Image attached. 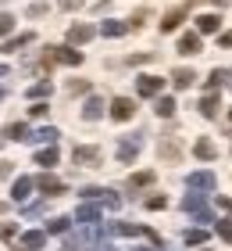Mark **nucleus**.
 I'll return each instance as SVG.
<instances>
[{
	"instance_id": "1",
	"label": "nucleus",
	"mask_w": 232,
	"mask_h": 251,
	"mask_svg": "<svg viewBox=\"0 0 232 251\" xmlns=\"http://www.w3.org/2000/svg\"><path fill=\"white\" fill-rule=\"evenodd\" d=\"M43 65H83V54L72 50V47H46Z\"/></svg>"
},
{
	"instance_id": "2",
	"label": "nucleus",
	"mask_w": 232,
	"mask_h": 251,
	"mask_svg": "<svg viewBox=\"0 0 232 251\" xmlns=\"http://www.w3.org/2000/svg\"><path fill=\"white\" fill-rule=\"evenodd\" d=\"M182 208L190 212L196 223H214V215L207 212V204H204V194H186V198H182Z\"/></svg>"
},
{
	"instance_id": "3",
	"label": "nucleus",
	"mask_w": 232,
	"mask_h": 251,
	"mask_svg": "<svg viewBox=\"0 0 232 251\" xmlns=\"http://www.w3.org/2000/svg\"><path fill=\"white\" fill-rule=\"evenodd\" d=\"M72 162L93 169V165L104 162V151H100V147H89V144H75V147H72Z\"/></svg>"
},
{
	"instance_id": "4",
	"label": "nucleus",
	"mask_w": 232,
	"mask_h": 251,
	"mask_svg": "<svg viewBox=\"0 0 232 251\" xmlns=\"http://www.w3.org/2000/svg\"><path fill=\"white\" fill-rule=\"evenodd\" d=\"M157 154L165 158L168 165H179V162H182V147H179V136H175V133L161 136V144H157Z\"/></svg>"
},
{
	"instance_id": "5",
	"label": "nucleus",
	"mask_w": 232,
	"mask_h": 251,
	"mask_svg": "<svg viewBox=\"0 0 232 251\" xmlns=\"http://www.w3.org/2000/svg\"><path fill=\"white\" fill-rule=\"evenodd\" d=\"M83 198L86 201H100V204H107V208H122V198L114 190H107V187H83Z\"/></svg>"
},
{
	"instance_id": "6",
	"label": "nucleus",
	"mask_w": 232,
	"mask_h": 251,
	"mask_svg": "<svg viewBox=\"0 0 232 251\" xmlns=\"http://www.w3.org/2000/svg\"><path fill=\"white\" fill-rule=\"evenodd\" d=\"M186 187H190V190H214L218 187V176L211 173V169H200V173H190Z\"/></svg>"
},
{
	"instance_id": "7",
	"label": "nucleus",
	"mask_w": 232,
	"mask_h": 251,
	"mask_svg": "<svg viewBox=\"0 0 232 251\" xmlns=\"http://www.w3.org/2000/svg\"><path fill=\"white\" fill-rule=\"evenodd\" d=\"M132 115H136V104H132L129 97H114L111 100V119L114 122H129Z\"/></svg>"
},
{
	"instance_id": "8",
	"label": "nucleus",
	"mask_w": 232,
	"mask_h": 251,
	"mask_svg": "<svg viewBox=\"0 0 232 251\" xmlns=\"http://www.w3.org/2000/svg\"><path fill=\"white\" fill-rule=\"evenodd\" d=\"M161 86H165V79H161V75H139V79H136L139 97H157Z\"/></svg>"
},
{
	"instance_id": "9",
	"label": "nucleus",
	"mask_w": 232,
	"mask_h": 251,
	"mask_svg": "<svg viewBox=\"0 0 232 251\" xmlns=\"http://www.w3.org/2000/svg\"><path fill=\"white\" fill-rule=\"evenodd\" d=\"M93 36H97V29H93V25H83V22H79V25L68 29V47H83V43H89Z\"/></svg>"
},
{
	"instance_id": "10",
	"label": "nucleus",
	"mask_w": 232,
	"mask_h": 251,
	"mask_svg": "<svg viewBox=\"0 0 232 251\" xmlns=\"http://www.w3.org/2000/svg\"><path fill=\"white\" fill-rule=\"evenodd\" d=\"M18 248H21V251H40V248H46V230H29V233H21Z\"/></svg>"
},
{
	"instance_id": "11",
	"label": "nucleus",
	"mask_w": 232,
	"mask_h": 251,
	"mask_svg": "<svg viewBox=\"0 0 232 251\" xmlns=\"http://www.w3.org/2000/svg\"><path fill=\"white\" fill-rule=\"evenodd\" d=\"M139 147H143L139 140H129V136H125V140L118 144V162H122V165H132L136 158H139Z\"/></svg>"
},
{
	"instance_id": "12",
	"label": "nucleus",
	"mask_w": 232,
	"mask_h": 251,
	"mask_svg": "<svg viewBox=\"0 0 232 251\" xmlns=\"http://www.w3.org/2000/svg\"><path fill=\"white\" fill-rule=\"evenodd\" d=\"M190 15V7H175V11H168L165 18H161V32H175L182 25V18Z\"/></svg>"
},
{
	"instance_id": "13",
	"label": "nucleus",
	"mask_w": 232,
	"mask_h": 251,
	"mask_svg": "<svg viewBox=\"0 0 232 251\" xmlns=\"http://www.w3.org/2000/svg\"><path fill=\"white\" fill-rule=\"evenodd\" d=\"M32 187H40L43 194H64V183L57 176H50V173H43L40 179H32Z\"/></svg>"
},
{
	"instance_id": "14",
	"label": "nucleus",
	"mask_w": 232,
	"mask_h": 251,
	"mask_svg": "<svg viewBox=\"0 0 232 251\" xmlns=\"http://www.w3.org/2000/svg\"><path fill=\"white\" fill-rule=\"evenodd\" d=\"M104 97H86V108H83V119L86 122H97V119H104Z\"/></svg>"
},
{
	"instance_id": "15",
	"label": "nucleus",
	"mask_w": 232,
	"mask_h": 251,
	"mask_svg": "<svg viewBox=\"0 0 232 251\" xmlns=\"http://www.w3.org/2000/svg\"><path fill=\"white\" fill-rule=\"evenodd\" d=\"M193 154L200 158V162H214V158H218V147L207 140V136H200V140L193 144Z\"/></svg>"
},
{
	"instance_id": "16",
	"label": "nucleus",
	"mask_w": 232,
	"mask_h": 251,
	"mask_svg": "<svg viewBox=\"0 0 232 251\" xmlns=\"http://www.w3.org/2000/svg\"><path fill=\"white\" fill-rule=\"evenodd\" d=\"M175 50L179 54H200V32H182Z\"/></svg>"
},
{
	"instance_id": "17",
	"label": "nucleus",
	"mask_w": 232,
	"mask_h": 251,
	"mask_svg": "<svg viewBox=\"0 0 232 251\" xmlns=\"http://www.w3.org/2000/svg\"><path fill=\"white\" fill-rule=\"evenodd\" d=\"M29 194H32V179H29V176H18V179H15V187H11V201L21 204V201L29 198Z\"/></svg>"
},
{
	"instance_id": "18",
	"label": "nucleus",
	"mask_w": 232,
	"mask_h": 251,
	"mask_svg": "<svg viewBox=\"0 0 232 251\" xmlns=\"http://www.w3.org/2000/svg\"><path fill=\"white\" fill-rule=\"evenodd\" d=\"M100 204H83V208H75V219L72 223H83V226H89V223H97L100 219Z\"/></svg>"
},
{
	"instance_id": "19",
	"label": "nucleus",
	"mask_w": 232,
	"mask_h": 251,
	"mask_svg": "<svg viewBox=\"0 0 232 251\" xmlns=\"http://www.w3.org/2000/svg\"><path fill=\"white\" fill-rule=\"evenodd\" d=\"M175 97H165V94H157V100H154V111H157V119H171L175 115Z\"/></svg>"
},
{
	"instance_id": "20",
	"label": "nucleus",
	"mask_w": 232,
	"mask_h": 251,
	"mask_svg": "<svg viewBox=\"0 0 232 251\" xmlns=\"http://www.w3.org/2000/svg\"><path fill=\"white\" fill-rule=\"evenodd\" d=\"M100 32H104V36H125V32H129V22L107 18V22H100Z\"/></svg>"
},
{
	"instance_id": "21",
	"label": "nucleus",
	"mask_w": 232,
	"mask_h": 251,
	"mask_svg": "<svg viewBox=\"0 0 232 251\" xmlns=\"http://www.w3.org/2000/svg\"><path fill=\"white\" fill-rule=\"evenodd\" d=\"M29 43H36V32H21V36H11V40L4 43V50H7V54H18L21 47H29Z\"/></svg>"
},
{
	"instance_id": "22",
	"label": "nucleus",
	"mask_w": 232,
	"mask_h": 251,
	"mask_svg": "<svg viewBox=\"0 0 232 251\" xmlns=\"http://www.w3.org/2000/svg\"><path fill=\"white\" fill-rule=\"evenodd\" d=\"M171 83H175L179 90H190L196 83V72L193 68H175V72H171Z\"/></svg>"
},
{
	"instance_id": "23",
	"label": "nucleus",
	"mask_w": 232,
	"mask_h": 251,
	"mask_svg": "<svg viewBox=\"0 0 232 251\" xmlns=\"http://www.w3.org/2000/svg\"><path fill=\"white\" fill-rule=\"evenodd\" d=\"M157 179V173L154 169H143V173H136V176H129V190H143V187H150Z\"/></svg>"
},
{
	"instance_id": "24",
	"label": "nucleus",
	"mask_w": 232,
	"mask_h": 251,
	"mask_svg": "<svg viewBox=\"0 0 232 251\" xmlns=\"http://www.w3.org/2000/svg\"><path fill=\"white\" fill-rule=\"evenodd\" d=\"M218 108H222V104H218V94H214V90H207V97L200 100V115H204V119H214Z\"/></svg>"
},
{
	"instance_id": "25",
	"label": "nucleus",
	"mask_w": 232,
	"mask_h": 251,
	"mask_svg": "<svg viewBox=\"0 0 232 251\" xmlns=\"http://www.w3.org/2000/svg\"><path fill=\"white\" fill-rule=\"evenodd\" d=\"M36 165H43V169L57 165V147H54V144H46L43 151H36Z\"/></svg>"
},
{
	"instance_id": "26",
	"label": "nucleus",
	"mask_w": 232,
	"mask_h": 251,
	"mask_svg": "<svg viewBox=\"0 0 232 251\" xmlns=\"http://www.w3.org/2000/svg\"><path fill=\"white\" fill-rule=\"evenodd\" d=\"M57 136H61V133H57L54 126H43V129H36L29 140H36V144H57Z\"/></svg>"
},
{
	"instance_id": "27",
	"label": "nucleus",
	"mask_w": 232,
	"mask_h": 251,
	"mask_svg": "<svg viewBox=\"0 0 232 251\" xmlns=\"http://www.w3.org/2000/svg\"><path fill=\"white\" fill-rule=\"evenodd\" d=\"M218 25H222L218 15H200L196 18V32H218Z\"/></svg>"
},
{
	"instance_id": "28",
	"label": "nucleus",
	"mask_w": 232,
	"mask_h": 251,
	"mask_svg": "<svg viewBox=\"0 0 232 251\" xmlns=\"http://www.w3.org/2000/svg\"><path fill=\"white\" fill-rule=\"evenodd\" d=\"M4 136H7V140H29V126L25 122H11Z\"/></svg>"
},
{
	"instance_id": "29",
	"label": "nucleus",
	"mask_w": 232,
	"mask_h": 251,
	"mask_svg": "<svg viewBox=\"0 0 232 251\" xmlns=\"http://www.w3.org/2000/svg\"><path fill=\"white\" fill-rule=\"evenodd\" d=\"M68 226H72L68 215H54V219L46 223V233H68Z\"/></svg>"
},
{
	"instance_id": "30",
	"label": "nucleus",
	"mask_w": 232,
	"mask_h": 251,
	"mask_svg": "<svg viewBox=\"0 0 232 251\" xmlns=\"http://www.w3.org/2000/svg\"><path fill=\"white\" fill-rule=\"evenodd\" d=\"M225 75H229V68H214V72L207 75V90H222V83H225Z\"/></svg>"
},
{
	"instance_id": "31",
	"label": "nucleus",
	"mask_w": 232,
	"mask_h": 251,
	"mask_svg": "<svg viewBox=\"0 0 232 251\" xmlns=\"http://www.w3.org/2000/svg\"><path fill=\"white\" fill-rule=\"evenodd\" d=\"M207 241V230H200V226H196V230H186V244H193V248H200Z\"/></svg>"
},
{
	"instance_id": "32",
	"label": "nucleus",
	"mask_w": 232,
	"mask_h": 251,
	"mask_svg": "<svg viewBox=\"0 0 232 251\" xmlns=\"http://www.w3.org/2000/svg\"><path fill=\"white\" fill-rule=\"evenodd\" d=\"M29 97H32V100L50 97V83H36V86H29Z\"/></svg>"
},
{
	"instance_id": "33",
	"label": "nucleus",
	"mask_w": 232,
	"mask_h": 251,
	"mask_svg": "<svg viewBox=\"0 0 232 251\" xmlns=\"http://www.w3.org/2000/svg\"><path fill=\"white\" fill-rule=\"evenodd\" d=\"M15 22H18L15 15H7V11H0V36H7V32L15 29Z\"/></svg>"
},
{
	"instance_id": "34",
	"label": "nucleus",
	"mask_w": 232,
	"mask_h": 251,
	"mask_svg": "<svg viewBox=\"0 0 232 251\" xmlns=\"http://www.w3.org/2000/svg\"><path fill=\"white\" fill-rule=\"evenodd\" d=\"M218 237L232 244V219H218Z\"/></svg>"
},
{
	"instance_id": "35",
	"label": "nucleus",
	"mask_w": 232,
	"mask_h": 251,
	"mask_svg": "<svg viewBox=\"0 0 232 251\" xmlns=\"http://www.w3.org/2000/svg\"><path fill=\"white\" fill-rule=\"evenodd\" d=\"M68 94H89V83L86 79H72V83H68Z\"/></svg>"
},
{
	"instance_id": "36",
	"label": "nucleus",
	"mask_w": 232,
	"mask_h": 251,
	"mask_svg": "<svg viewBox=\"0 0 232 251\" xmlns=\"http://www.w3.org/2000/svg\"><path fill=\"white\" fill-rule=\"evenodd\" d=\"M165 204H168V198H165V194H154V198L147 201V208H150V212H161Z\"/></svg>"
},
{
	"instance_id": "37",
	"label": "nucleus",
	"mask_w": 232,
	"mask_h": 251,
	"mask_svg": "<svg viewBox=\"0 0 232 251\" xmlns=\"http://www.w3.org/2000/svg\"><path fill=\"white\" fill-rule=\"evenodd\" d=\"M25 15H29V18H43V15H46V4H40V0H36V4H29Z\"/></svg>"
},
{
	"instance_id": "38",
	"label": "nucleus",
	"mask_w": 232,
	"mask_h": 251,
	"mask_svg": "<svg viewBox=\"0 0 232 251\" xmlns=\"http://www.w3.org/2000/svg\"><path fill=\"white\" fill-rule=\"evenodd\" d=\"M46 111H50V108H46V104H43V100H36V104H32V108H29V115H32V119H43V115H46Z\"/></svg>"
},
{
	"instance_id": "39",
	"label": "nucleus",
	"mask_w": 232,
	"mask_h": 251,
	"mask_svg": "<svg viewBox=\"0 0 232 251\" xmlns=\"http://www.w3.org/2000/svg\"><path fill=\"white\" fill-rule=\"evenodd\" d=\"M86 0H57V7H64V11H79Z\"/></svg>"
},
{
	"instance_id": "40",
	"label": "nucleus",
	"mask_w": 232,
	"mask_h": 251,
	"mask_svg": "<svg viewBox=\"0 0 232 251\" xmlns=\"http://www.w3.org/2000/svg\"><path fill=\"white\" fill-rule=\"evenodd\" d=\"M214 201H218V208H222V212H229V215H232V198H225V194H218Z\"/></svg>"
},
{
	"instance_id": "41",
	"label": "nucleus",
	"mask_w": 232,
	"mask_h": 251,
	"mask_svg": "<svg viewBox=\"0 0 232 251\" xmlns=\"http://www.w3.org/2000/svg\"><path fill=\"white\" fill-rule=\"evenodd\" d=\"M11 237H15V223H4L0 226V241H11Z\"/></svg>"
},
{
	"instance_id": "42",
	"label": "nucleus",
	"mask_w": 232,
	"mask_h": 251,
	"mask_svg": "<svg viewBox=\"0 0 232 251\" xmlns=\"http://www.w3.org/2000/svg\"><path fill=\"white\" fill-rule=\"evenodd\" d=\"M143 18H147V11H136V18H129V29H139V25H143Z\"/></svg>"
},
{
	"instance_id": "43",
	"label": "nucleus",
	"mask_w": 232,
	"mask_h": 251,
	"mask_svg": "<svg viewBox=\"0 0 232 251\" xmlns=\"http://www.w3.org/2000/svg\"><path fill=\"white\" fill-rule=\"evenodd\" d=\"M11 173H15V165H11V162H0V179H7Z\"/></svg>"
},
{
	"instance_id": "44",
	"label": "nucleus",
	"mask_w": 232,
	"mask_h": 251,
	"mask_svg": "<svg viewBox=\"0 0 232 251\" xmlns=\"http://www.w3.org/2000/svg\"><path fill=\"white\" fill-rule=\"evenodd\" d=\"M150 58H154V54H132L129 65H143V61H150Z\"/></svg>"
},
{
	"instance_id": "45",
	"label": "nucleus",
	"mask_w": 232,
	"mask_h": 251,
	"mask_svg": "<svg viewBox=\"0 0 232 251\" xmlns=\"http://www.w3.org/2000/svg\"><path fill=\"white\" fill-rule=\"evenodd\" d=\"M61 251H83V248H79V241H64V244H61Z\"/></svg>"
},
{
	"instance_id": "46",
	"label": "nucleus",
	"mask_w": 232,
	"mask_h": 251,
	"mask_svg": "<svg viewBox=\"0 0 232 251\" xmlns=\"http://www.w3.org/2000/svg\"><path fill=\"white\" fill-rule=\"evenodd\" d=\"M218 43H222V47H232V29H229V32H222V40H218Z\"/></svg>"
},
{
	"instance_id": "47",
	"label": "nucleus",
	"mask_w": 232,
	"mask_h": 251,
	"mask_svg": "<svg viewBox=\"0 0 232 251\" xmlns=\"http://www.w3.org/2000/svg\"><path fill=\"white\" fill-rule=\"evenodd\" d=\"M211 4H214V7H218V11H222V7H225V4H229V0H211Z\"/></svg>"
},
{
	"instance_id": "48",
	"label": "nucleus",
	"mask_w": 232,
	"mask_h": 251,
	"mask_svg": "<svg viewBox=\"0 0 232 251\" xmlns=\"http://www.w3.org/2000/svg\"><path fill=\"white\" fill-rule=\"evenodd\" d=\"M222 86H229V90H232V72H229V75H225V83H222Z\"/></svg>"
},
{
	"instance_id": "49",
	"label": "nucleus",
	"mask_w": 232,
	"mask_h": 251,
	"mask_svg": "<svg viewBox=\"0 0 232 251\" xmlns=\"http://www.w3.org/2000/svg\"><path fill=\"white\" fill-rule=\"evenodd\" d=\"M7 72H11V68H7V65H0V79H4V75H7Z\"/></svg>"
},
{
	"instance_id": "50",
	"label": "nucleus",
	"mask_w": 232,
	"mask_h": 251,
	"mask_svg": "<svg viewBox=\"0 0 232 251\" xmlns=\"http://www.w3.org/2000/svg\"><path fill=\"white\" fill-rule=\"evenodd\" d=\"M93 251H114V248H111V244H104V248H93Z\"/></svg>"
},
{
	"instance_id": "51",
	"label": "nucleus",
	"mask_w": 232,
	"mask_h": 251,
	"mask_svg": "<svg viewBox=\"0 0 232 251\" xmlns=\"http://www.w3.org/2000/svg\"><path fill=\"white\" fill-rule=\"evenodd\" d=\"M4 212H7V201H0V215H4Z\"/></svg>"
},
{
	"instance_id": "52",
	"label": "nucleus",
	"mask_w": 232,
	"mask_h": 251,
	"mask_svg": "<svg viewBox=\"0 0 232 251\" xmlns=\"http://www.w3.org/2000/svg\"><path fill=\"white\" fill-rule=\"evenodd\" d=\"M4 97H7V90H4V86H0V100H4Z\"/></svg>"
},
{
	"instance_id": "53",
	"label": "nucleus",
	"mask_w": 232,
	"mask_h": 251,
	"mask_svg": "<svg viewBox=\"0 0 232 251\" xmlns=\"http://www.w3.org/2000/svg\"><path fill=\"white\" fill-rule=\"evenodd\" d=\"M132 251H154V248H132Z\"/></svg>"
},
{
	"instance_id": "54",
	"label": "nucleus",
	"mask_w": 232,
	"mask_h": 251,
	"mask_svg": "<svg viewBox=\"0 0 232 251\" xmlns=\"http://www.w3.org/2000/svg\"><path fill=\"white\" fill-rule=\"evenodd\" d=\"M229 119H232V111H229Z\"/></svg>"
}]
</instances>
